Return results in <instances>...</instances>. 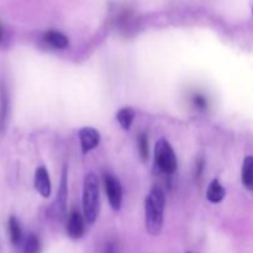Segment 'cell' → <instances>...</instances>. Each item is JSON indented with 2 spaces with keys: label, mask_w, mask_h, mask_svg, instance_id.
I'll return each instance as SVG.
<instances>
[{
  "label": "cell",
  "mask_w": 253,
  "mask_h": 253,
  "mask_svg": "<svg viewBox=\"0 0 253 253\" xmlns=\"http://www.w3.org/2000/svg\"><path fill=\"white\" fill-rule=\"evenodd\" d=\"M166 197L160 187H153L145 200V226L151 236H160L163 229Z\"/></svg>",
  "instance_id": "obj_1"
},
{
  "label": "cell",
  "mask_w": 253,
  "mask_h": 253,
  "mask_svg": "<svg viewBox=\"0 0 253 253\" xmlns=\"http://www.w3.org/2000/svg\"><path fill=\"white\" fill-rule=\"evenodd\" d=\"M100 195H99L98 177L94 173H88L84 178L83 210L88 224H94L99 214Z\"/></svg>",
  "instance_id": "obj_2"
},
{
  "label": "cell",
  "mask_w": 253,
  "mask_h": 253,
  "mask_svg": "<svg viewBox=\"0 0 253 253\" xmlns=\"http://www.w3.org/2000/svg\"><path fill=\"white\" fill-rule=\"evenodd\" d=\"M155 161L157 167L166 174H173L177 169V157L170 143L166 138H160L156 143Z\"/></svg>",
  "instance_id": "obj_3"
},
{
  "label": "cell",
  "mask_w": 253,
  "mask_h": 253,
  "mask_svg": "<svg viewBox=\"0 0 253 253\" xmlns=\"http://www.w3.org/2000/svg\"><path fill=\"white\" fill-rule=\"evenodd\" d=\"M104 185H105V192L108 194L109 203L114 210H119L123 203V188L120 182L116 179L114 175L105 174L104 175Z\"/></svg>",
  "instance_id": "obj_4"
},
{
  "label": "cell",
  "mask_w": 253,
  "mask_h": 253,
  "mask_svg": "<svg viewBox=\"0 0 253 253\" xmlns=\"http://www.w3.org/2000/svg\"><path fill=\"white\" fill-rule=\"evenodd\" d=\"M79 140H81L82 152L88 153L100 142V133L94 127H83L79 130Z\"/></svg>",
  "instance_id": "obj_5"
},
{
  "label": "cell",
  "mask_w": 253,
  "mask_h": 253,
  "mask_svg": "<svg viewBox=\"0 0 253 253\" xmlns=\"http://www.w3.org/2000/svg\"><path fill=\"white\" fill-rule=\"evenodd\" d=\"M84 232H85V224H84L83 216L77 210H72L69 214L68 224H67V234L71 239L79 240L83 237Z\"/></svg>",
  "instance_id": "obj_6"
},
{
  "label": "cell",
  "mask_w": 253,
  "mask_h": 253,
  "mask_svg": "<svg viewBox=\"0 0 253 253\" xmlns=\"http://www.w3.org/2000/svg\"><path fill=\"white\" fill-rule=\"evenodd\" d=\"M35 189L43 198H48L51 195V180L46 167L41 166L35 172Z\"/></svg>",
  "instance_id": "obj_7"
},
{
  "label": "cell",
  "mask_w": 253,
  "mask_h": 253,
  "mask_svg": "<svg viewBox=\"0 0 253 253\" xmlns=\"http://www.w3.org/2000/svg\"><path fill=\"white\" fill-rule=\"evenodd\" d=\"M67 167L64 166L63 170H62V178H61V185H59L58 194H57L56 199V211L58 215H63L66 211L67 207V195H68V182H67Z\"/></svg>",
  "instance_id": "obj_8"
},
{
  "label": "cell",
  "mask_w": 253,
  "mask_h": 253,
  "mask_svg": "<svg viewBox=\"0 0 253 253\" xmlns=\"http://www.w3.org/2000/svg\"><path fill=\"white\" fill-rule=\"evenodd\" d=\"M43 41L48 46L53 47L56 49H66L69 44V41L66 35H63L59 31H54V30H49V31L44 32Z\"/></svg>",
  "instance_id": "obj_9"
},
{
  "label": "cell",
  "mask_w": 253,
  "mask_h": 253,
  "mask_svg": "<svg viewBox=\"0 0 253 253\" xmlns=\"http://www.w3.org/2000/svg\"><path fill=\"white\" fill-rule=\"evenodd\" d=\"M225 195H226V192H225V188L222 187L221 183L217 179L211 180L207 190V199L212 204H217V203L224 200Z\"/></svg>",
  "instance_id": "obj_10"
},
{
  "label": "cell",
  "mask_w": 253,
  "mask_h": 253,
  "mask_svg": "<svg viewBox=\"0 0 253 253\" xmlns=\"http://www.w3.org/2000/svg\"><path fill=\"white\" fill-rule=\"evenodd\" d=\"M242 184L247 190H253V156H247L242 165Z\"/></svg>",
  "instance_id": "obj_11"
},
{
  "label": "cell",
  "mask_w": 253,
  "mask_h": 253,
  "mask_svg": "<svg viewBox=\"0 0 253 253\" xmlns=\"http://www.w3.org/2000/svg\"><path fill=\"white\" fill-rule=\"evenodd\" d=\"M7 226H9V235H10V241L12 245H19L22 241V229L21 225H20L19 220L15 216H10L9 222H7Z\"/></svg>",
  "instance_id": "obj_12"
},
{
  "label": "cell",
  "mask_w": 253,
  "mask_h": 253,
  "mask_svg": "<svg viewBox=\"0 0 253 253\" xmlns=\"http://www.w3.org/2000/svg\"><path fill=\"white\" fill-rule=\"evenodd\" d=\"M116 119L124 130H130L133 119H135V110L131 108L120 109L119 113L116 114Z\"/></svg>",
  "instance_id": "obj_13"
},
{
  "label": "cell",
  "mask_w": 253,
  "mask_h": 253,
  "mask_svg": "<svg viewBox=\"0 0 253 253\" xmlns=\"http://www.w3.org/2000/svg\"><path fill=\"white\" fill-rule=\"evenodd\" d=\"M22 252L24 253H41V242L37 235L29 234L24 240L22 245Z\"/></svg>",
  "instance_id": "obj_14"
},
{
  "label": "cell",
  "mask_w": 253,
  "mask_h": 253,
  "mask_svg": "<svg viewBox=\"0 0 253 253\" xmlns=\"http://www.w3.org/2000/svg\"><path fill=\"white\" fill-rule=\"evenodd\" d=\"M138 151H140V156L142 161L146 162L148 160V155H150V151H148V136L146 132L140 133V136H138Z\"/></svg>",
  "instance_id": "obj_15"
},
{
  "label": "cell",
  "mask_w": 253,
  "mask_h": 253,
  "mask_svg": "<svg viewBox=\"0 0 253 253\" xmlns=\"http://www.w3.org/2000/svg\"><path fill=\"white\" fill-rule=\"evenodd\" d=\"M193 105L199 110H205L208 108V99L203 94H194L192 98Z\"/></svg>",
  "instance_id": "obj_16"
},
{
  "label": "cell",
  "mask_w": 253,
  "mask_h": 253,
  "mask_svg": "<svg viewBox=\"0 0 253 253\" xmlns=\"http://www.w3.org/2000/svg\"><path fill=\"white\" fill-rule=\"evenodd\" d=\"M104 253H119L118 252V245L115 242H108L105 246V250H104Z\"/></svg>",
  "instance_id": "obj_17"
},
{
  "label": "cell",
  "mask_w": 253,
  "mask_h": 253,
  "mask_svg": "<svg viewBox=\"0 0 253 253\" xmlns=\"http://www.w3.org/2000/svg\"><path fill=\"white\" fill-rule=\"evenodd\" d=\"M203 169H204V161L199 160V162L197 165V169H195V177H200Z\"/></svg>",
  "instance_id": "obj_18"
},
{
  "label": "cell",
  "mask_w": 253,
  "mask_h": 253,
  "mask_svg": "<svg viewBox=\"0 0 253 253\" xmlns=\"http://www.w3.org/2000/svg\"><path fill=\"white\" fill-rule=\"evenodd\" d=\"M2 39H4V31H2V27L0 26V42L2 41Z\"/></svg>",
  "instance_id": "obj_19"
},
{
  "label": "cell",
  "mask_w": 253,
  "mask_h": 253,
  "mask_svg": "<svg viewBox=\"0 0 253 253\" xmlns=\"http://www.w3.org/2000/svg\"><path fill=\"white\" fill-rule=\"evenodd\" d=\"M187 253H193V252H187Z\"/></svg>",
  "instance_id": "obj_20"
},
{
  "label": "cell",
  "mask_w": 253,
  "mask_h": 253,
  "mask_svg": "<svg viewBox=\"0 0 253 253\" xmlns=\"http://www.w3.org/2000/svg\"><path fill=\"white\" fill-rule=\"evenodd\" d=\"M252 12H253V9H252Z\"/></svg>",
  "instance_id": "obj_21"
}]
</instances>
